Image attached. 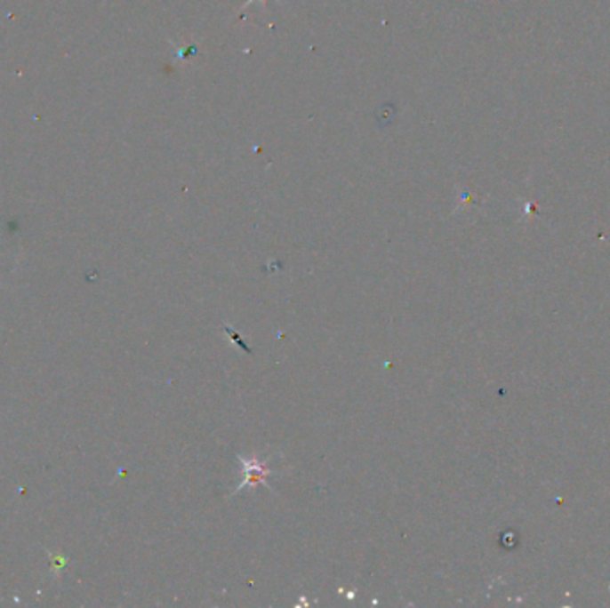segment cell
Here are the masks:
<instances>
[{"label": "cell", "instance_id": "1", "mask_svg": "<svg viewBox=\"0 0 610 608\" xmlns=\"http://www.w3.org/2000/svg\"><path fill=\"white\" fill-rule=\"evenodd\" d=\"M243 468H245V482L237 487L243 489L246 485H255V484H266V478L271 475L269 468L266 466V462H259L255 459L252 460H243Z\"/></svg>", "mask_w": 610, "mask_h": 608}]
</instances>
